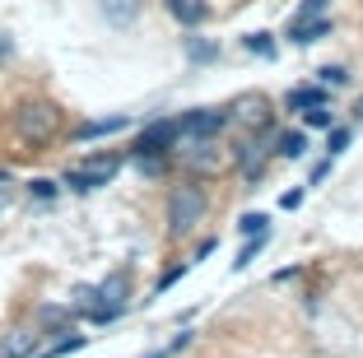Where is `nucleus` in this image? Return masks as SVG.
Wrapping results in <instances>:
<instances>
[{
	"instance_id": "f257e3e1",
	"label": "nucleus",
	"mask_w": 363,
	"mask_h": 358,
	"mask_svg": "<svg viewBox=\"0 0 363 358\" xmlns=\"http://www.w3.org/2000/svg\"><path fill=\"white\" fill-rule=\"evenodd\" d=\"M205 210H210V191H205L196 177L182 181V186L168 196V233L172 237H186V233L205 219Z\"/></svg>"
},
{
	"instance_id": "f03ea898",
	"label": "nucleus",
	"mask_w": 363,
	"mask_h": 358,
	"mask_svg": "<svg viewBox=\"0 0 363 358\" xmlns=\"http://www.w3.org/2000/svg\"><path fill=\"white\" fill-rule=\"evenodd\" d=\"M14 130H19L23 145H52L61 135V112L52 103H23L14 112Z\"/></svg>"
},
{
	"instance_id": "7ed1b4c3",
	"label": "nucleus",
	"mask_w": 363,
	"mask_h": 358,
	"mask_svg": "<svg viewBox=\"0 0 363 358\" xmlns=\"http://www.w3.org/2000/svg\"><path fill=\"white\" fill-rule=\"evenodd\" d=\"M70 312H75V321L112 326V321H121V316H126V307L107 303V298H103V289H98V284H75V289H70Z\"/></svg>"
},
{
	"instance_id": "20e7f679",
	"label": "nucleus",
	"mask_w": 363,
	"mask_h": 358,
	"mask_svg": "<svg viewBox=\"0 0 363 358\" xmlns=\"http://www.w3.org/2000/svg\"><path fill=\"white\" fill-rule=\"evenodd\" d=\"M177 158H182V172H191L201 181V177H214L233 154H219V140H182Z\"/></svg>"
},
{
	"instance_id": "39448f33",
	"label": "nucleus",
	"mask_w": 363,
	"mask_h": 358,
	"mask_svg": "<svg viewBox=\"0 0 363 358\" xmlns=\"http://www.w3.org/2000/svg\"><path fill=\"white\" fill-rule=\"evenodd\" d=\"M228 121H233L228 107H191V112L177 116V130L182 140H219L228 130Z\"/></svg>"
},
{
	"instance_id": "423d86ee",
	"label": "nucleus",
	"mask_w": 363,
	"mask_h": 358,
	"mask_svg": "<svg viewBox=\"0 0 363 358\" xmlns=\"http://www.w3.org/2000/svg\"><path fill=\"white\" fill-rule=\"evenodd\" d=\"M117 168H121V158H117V154H94L89 163H79V168H65L61 181H65L70 191H79V196H84V191L107 186V181L117 177Z\"/></svg>"
},
{
	"instance_id": "0eeeda50",
	"label": "nucleus",
	"mask_w": 363,
	"mask_h": 358,
	"mask_svg": "<svg viewBox=\"0 0 363 358\" xmlns=\"http://www.w3.org/2000/svg\"><path fill=\"white\" fill-rule=\"evenodd\" d=\"M177 145H182V130H177V116H159V121H150V126L135 135V158H145V154H177Z\"/></svg>"
},
{
	"instance_id": "6e6552de",
	"label": "nucleus",
	"mask_w": 363,
	"mask_h": 358,
	"mask_svg": "<svg viewBox=\"0 0 363 358\" xmlns=\"http://www.w3.org/2000/svg\"><path fill=\"white\" fill-rule=\"evenodd\" d=\"M233 163H238V172H242V181L247 186H257L261 177H266V163H270V145L261 135H247L242 145L233 149Z\"/></svg>"
},
{
	"instance_id": "1a4fd4ad",
	"label": "nucleus",
	"mask_w": 363,
	"mask_h": 358,
	"mask_svg": "<svg viewBox=\"0 0 363 358\" xmlns=\"http://www.w3.org/2000/svg\"><path fill=\"white\" fill-rule=\"evenodd\" d=\"M289 112H312V107H331V89L326 84H294L284 94Z\"/></svg>"
},
{
	"instance_id": "9d476101",
	"label": "nucleus",
	"mask_w": 363,
	"mask_h": 358,
	"mask_svg": "<svg viewBox=\"0 0 363 358\" xmlns=\"http://www.w3.org/2000/svg\"><path fill=\"white\" fill-rule=\"evenodd\" d=\"M163 5H168V14L182 23V28H201V23L214 14L210 0H163Z\"/></svg>"
},
{
	"instance_id": "9b49d317",
	"label": "nucleus",
	"mask_w": 363,
	"mask_h": 358,
	"mask_svg": "<svg viewBox=\"0 0 363 358\" xmlns=\"http://www.w3.org/2000/svg\"><path fill=\"white\" fill-rule=\"evenodd\" d=\"M38 340H43V330H10V335L0 340V358H33L38 354Z\"/></svg>"
},
{
	"instance_id": "f8f14e48",
	"label": "nucleus",
	"mask_w": 363,
	"mask_h": 358,
	"mask_svg": "<svg viewBox=\"0 0 363 358\" xmlns=\"http://www.w3.org/2000/svg\"><path fill=\"white\" fill-rule=\"evenodd\" d=\"M331 33V14H321V19H303V23H289V43L294 47H312L321 43Z\"/></svg>"
},
{
	"instance_id": "ddd939ff",
	"label": "nucleus",
	"mask_w": 363,
	"mask_h": 358,
	"mask_svg": "<svg viewBox=\"0 0 363 358\" xmlns=\"http://www.w3.org/2000/svg\"><path fill=\"white\" fill-rule=\"evenodd\" d=\"M33 321H38V330H43V335H52V330H65V326H70V321H75V312H70V303H43Z\"/></svg>"
},
{
	"instance_id": "4468645a",
	"label": "nucleus",
	"mask_w": 363,
	"mask_h": 358,
	"mask_svg": "<svg viewBox=\"0 0 363 358\" xmlns=\"http://www.w3.org/2000/svg\"><path fill=\"white\" fill-rule=\"evenodd\" d=\"M103 14L112 28H130L140 19V0H103Z\"/></svg>"
},
{
	"instance_id": "2eb2a0df",
	"label": "nucleus",
	"mask_w": 363,
	"mask_h": 358,
	"mask_svg": "<svg viewBox=\"0 0 363 358\" xmlns=\"http://www.w3.org/2000/svg\"><path fill=\"white\" fill-rule=\"evenodd\" d=\"M126 126H130V116L117 112V116H103V121H84L75 135L79 140H103V135H117V130H126Z\"/></svg>"
},
{
	"instance_id": "dca6fc26",
	"label": "nucleus",
	"mask_w": 363,
	"mask_h": 358,
	"mask_svg": "<svg viewBox=\"0 0 363 358\" xmlns=\"http://www.w3.org/2000/svg\"><path fill=\"white\" fill-rule=\"evenodd\" d=\"M308 130H279L275 135V154L279 158H308Z\"/></svg>"
},
{
	"instance_id": "f3484780",
	"label": "nucleus",
	"mask_w": 363,
	"mask_h": 358,
	"mask_svg": "<svg viewBox=\"0 0 363 358\" xmlns=\"http://www.w3.org/2000/svg\"><path fill=\"white\" fill-rule=\"evenodd\" d=\"M98 289H103V298H107V303L126 307V298H130V274H126V270L107 274V279H103V284H98Z\"/></svg>"
},
{
	"instance_id": "a211bd4d",
	"label": "nucleus",
	"mask_w": 363,
	"mask_h": 358,
	"mask_svg": "<svg viewBox=\"0 0 363 358\" xmlns=\"http://www.w3.org/2000/svg\"><path fill=\"white\" fill-rule=\"evenodd\" d=\"M238 116H242L247 126H257V135H261V130H270V107H266V98H247Z\"/></svg>"
},
{
	"instance_id": "6ab92c4d",
	"label": "nucleus",
	"mask_w": 363,
	"mask_h": 358,
	"mask_svg": "<svg viewBox=\"0 0 363 358\" xmlns=\"http://www.w3.org/2000/svg\"><path fill=\"white\" fill-rule=\"evenodd\" d=\"M266 242H270V228H261V233H252V237H247L242 242V252H238V261H233V270H247V265L257 261L261 252H266Z\"/></svg>"
},
{
	"instance_id": "aec40b11",
	"label": "nucleus",
	"mask_w": 363,
	"mask_h": 358,
	"mask_svg": "<svg viewBox=\"0 0 363 358\" xmlns=\"http://www.w3.org/2000/svg\"><path fill=\"white\" fill-rule=\"evenodd\" d=\"M186 56H191L196 65H210V61H219V43H210V38H186Z\"/></svg>"
},
{
	"instance_id": "412c9836",
	"label": "nucleus",
	"mask_w": 363,
	"mask_h": 358,
	"mask_svg": "<svg viewBox=\"0 0 363 358\" xmlns=\"http://www.w3.org/2000/svg\"><path fill=\"white\" fill-rule=\"evenodd\" d=\"M242 47H247L252 56H261V61H275V52H279L270 33H247V38H242Z\"/></svg>"
},
{
	"instance_id": "4be33fe9",
	"label": "nucleus",
	"mask_w": 363,
	"mask_h": 358,
	"mask_svg": "<svg viewBox=\"0 0 363 358\" xmlns=\"http://www.w3.org/2000/svg\"><path fill=\"white\" fill-rule=\"evenodd\" d=\"M350 140H354V126H331L326 130V158H340L350 149Z\"/></svg>"
},
{
	"instance_id": "5701e85b",
	"label": "nucleus",
	"mask_w": 363,
	"mask_h": 358,
	"mask_svg": "<svg viewBox=\"0 0 363 358\" xmlns=\"http://www.w3.org/2000/svg\"><path fill=\"white\" fill-rule=\"evenodd\" d=\"M168 163H172V154H145V158H135L140 177H163V172H168Z\"/></svg>"
},
{
	"instance_id": "b1692460",
	"label": "nucleus",
	"mask_w": 363,
	"mask_h": 358,
	"mask_svg": "<svg viewBox=\"0 0 363 358\" xmlns=\"http://www.w3.org/2000/svg\"><path fill=\"white\" fill-rule=\"evenodd\" d=\"M303 126L308 130H331V126H340V121H335L331 107H312V112H303Z\"/></svg>"
},
{
	"instance_id": "393cba45",
	"label": "nucleus",
	"mask_w": 363,
	"mask_h": 358,
	"mask_svg": "<svg viewBox=\"0 0 363 358\" xmlns=\"http://www.w3.org/2000/svg\"><path fill=\"white\" fill-rule=\"evenodd\" d=\"M317 84L345 89V84H350V70H345V65H321V70H317Z\"/></svg>"
},
{
	"instance_id": "a878e982",
	"label": "nucleus",
	"mask_w": 363,
	"mask_h": 358,
	"mask_svg": "<svg viewBox=\"0 0 363 358\" xmlns=\"http://www.w3.org/2000/svg\"><path fill=\"white\" fill-rule=\"evenodd\" d=\"M331 10V0H303L298 10H294V19L289 23H303V19H321V14Z\"/></svg>"
},
{
	"instance_id": "bb28decb",
	"label": "nucleus",
	"mask_w": 363,
	"mask_h": 358,
	"mask_svg": "<svg viewBox=\"0 0 363 358\" xmlns=\"http://www.w3.org/2000/svg\"><path fill=\"white\" fill-rule=\"evenodd\" d=\"M28 196H33V201H43V205H52L56 201V181L52 177H33L28 181Z\"/></svg>"
},
{
	"instance_id": "cd10ccee",
	"label": "nucleus",
	"mask_w": 363,
	"mask_h": 358,
	"mask_svg": "<svg viewBox=\"0 0 363 358\" xmlns=\"http://www.w3.org/2000/svg\"><path fill=\"white\" fill-rule=\"evenodd\" d=\"M261 228H270L266 214H242V219H238V233H242V237H252V233H261Z\"/></svg>"
},
{
	"instance_id": "c85d7f7f",
	"label": "nucleus",
	"mask_w": 363,
	"mask_h": 358,
	"mask_svg": "<svg viewBox=\"0 0 363 358\" xmlns=\"http://www.w3.org/2000/svg\"><path fill=\"white\" fill-rule=\"evenodd\" d=\"M303 201H308V186H294V191H284V196H279V210H298Z\"/></svg>"
},
{
	"instance_id": "c756f323",
	"label": "nucleus",
	"mask_w": 363,
	"mask_h": 358,
	"mask_svg": "<svg viewBox=\"0 0 363 358\" xmlns=\"http://www.w3.org/2000/svg\"><path fill=\"white\" fill-rule=\"evenodd\" d=\"M331 172H335V158H321L317 168H312V177H308V186H321V181L331 177Z\"/></svg>"
},
{
	"instance_id": "7c9ffc66",
	"label": "nucleus",
	"mask_w": 363,
	"mask_h": 358,
	"mask_svg": "<svg viewBox=\"0 0 363 358\" xmlns=\"http://www.w3.org/2000/svg\"><path fill=\"white\" fill-rule=\"evenodd\" d=\"M186 270H191V265H172V270H168V274H163V279H159V293H168V289L177 284V279H182V274H186Z\"/></svg>"
},
{
	"instance_id": "2f4dec72",
	"label": "nucleus",
	"mask_w": 363,
	"mask_h": 358,
	"mask_svg": "<svg viewBox=\"0 0 363 358\" xmlns=\"http://www.w3.org/2000/svg\"><path fill=\"white\" fill-rule=\"evenodd\" d=\"M191 330H182V335H172V345H163V349H168V354H177V349H186V345H191Z\"/></svg>"
},
{
	"instance_id": "473e14b6",
	"label": "nucleus",
	"mask_w": 363,
	"mask_h": 358,
	"mask_svg": "<svg viewBox=\"0 0 363 358\" xmlns=\"http://www.w3.org/2000/svg\"><path fill=\"white\" fill-rule=\"evenodd\" d=\"M214 247H219V242H214V237H205V242H201V247H196V261H205V256H210V252H214Z\"/></svg>"
},
{
	"instance_id": "72a5a7b5",
	"label": "nucleus",
	"mask_w": 363,
	"mask_h": 358,
	"mask_svg": "<svg viewBox=\"0 0 363 358\" xmlns=\"http://www.w3.org/2000/svg\"><path fill=\"white\" fill-rule=\"evenodd\" d=\"M5 56H10V38H5V33H0V61H5Z\"/></svg>"
},
{
	"instance_id": "f704fd0d",
	"label": "nucleus",
	"mask_w": 363,
	"mask_h": 358,
	"mask_svg": "<svg viewBox=\"0 0 363 358\" xmlns=\"http://www.w3.org/2000/svg\"><path fill=\"white\" fill-rule=\"evenodd\" d=\"M150 358H172V354H168V349H154V354H150Z\"/></svg>"
},
{
	"instance_id": "c9c22d12",
	"label": "nucleus",
	"mask_w": 363,
	"mask_h": 358,
	"mask_svg": "<svg viewBox=\"0 0 363 358\" xmlns=\"http://www.w3.org/2000/svg\"><path fill=\"white\" fill-rule=\"evenodd\" d=\"M0 181H10V172H5V168H0Z\"/></svg>"
},
{
	"instance_id": "e433bc0d",
	"label": "nucleus",
	"mask_w": 363,
	"mask_h": 358,
	"mask_svg": "<svg viewBox=\"0 0 363 358\" xmlns=\"http://www.w3.org/2000/svg\"><path fill=\"white\" fill-rule=\"evenodd\" d=\"M359 116H363V98H359Z\"/></svg>"
}]
</instances>
